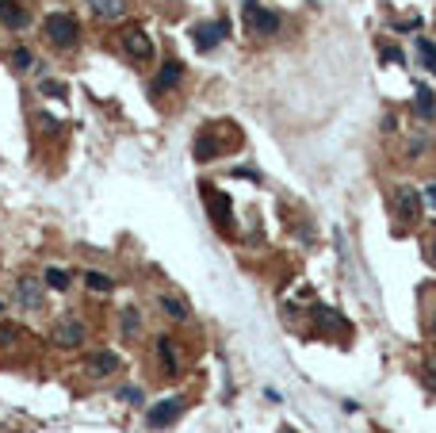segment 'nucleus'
I'll return each instance as SVG.
<instances>
[{
  "instance_id": "obj_1",
  "label": "nucleus",
  "mask_w": 436,
  "mask_h": 433,
  "mask_svg": "<svg viewBox=\"0 0 436 433\" xmlns=\"http://www.w3.org/2000/svg\"><path fill=\"white\" fill-rule=\"evenodd\" d=\"M42 35H46L50 46H58V50H73L77 39H81V24H77L69 12H50L42 19Z\"/></svg>"
},
{
  "instance_id": "obj_2",
  "label": "nucleus",
  "mask_w": 436,
  "mask_h": 433,
  "mask_svg": "<svg viewBox=\"0 0 436 433\" xmlns=\"http://www.w3.org/2000/svg\"><path fill=\"white\" fill-rule=\"evenodd\" d=\"M241 19H245V31L256 35V39L280 35V27H283V16H280V12L264 8V4H256V0H245V4H241Z\"/></svg>"
},
{
  "instance_id": "obj_3",
  "label": "nucleus",
  "mask_w": 436,
  "mask_h": 433,
  "mask_svg": "<svg viewBox=\"0 0 436 433\" xmlns=\"http://www.w3.org/2000/svg\"><path fill=\"white\" fill-rule=\"evenodd\" d=\"M390 208H395V215L402 219V223H421V215H425V196H421L413 184H395Z\"/></svg>"
},
{
  "instance_id": "obj_4",
  "label": "nucleus",
  "mask_w": 436,
  "mask_h": 433,
  "mask_svg": "<svg viewBox=\"0 0 436 433\" xmlns=\"http://www.w3.org/2000/svg\"><path fill=\"white\" fill-rule=\"evenodd\" d=\"M184 407H188V399H184V395H165V399H157L153 407L146 410L149 430H165V425H173L176 418L184 414Z\"/></svg>"
},
{
  "instance_id": "obj_5",
  "label": "nucleus",
  "mask_w": 436,
  "mask_h": 433,
  "mask_svg": "<svg viewBox=\"0 0 436 433\" xmlns=\"http://www.w3.org/2000/svg\"><path fill=\"white\" fill-rule=\"evenodd\" d=\"M119 46H123V54L131 62H138V66H146V62L153 58V39H149L142 27H126V31L119 35Z\"/></svg>"
},
{
  "instance_id": "obj_6",
  "label": "nucleus",
  "mask_w": 436,
  "mask_h": 433,
  "mask_svg": "<svg viewBox=\"0 0 436 433\" xmlns=\"http://www.w3.org/2000/svg\"><path fill=\"white\" fill-rule=\"evenodd\" d=\"M199 196H203V203H207V211H211L214 226H218V230H226V226H230V215H234L230 196H226V192H218L214 184H203V188H199Z\"/></svg>"
},
{
  "instance_id": "obj_7",
  "label": "nucleus",
  "mask_w": 436,
  "mask_h": 433,
  "mask_svg": "<svg viewBox=\"0 0 436 433\" xmlns=\"http://www.w3.org/2000/svg\"><path fill=\"white\" fill-rule=\"evenodd\" d=\"M84 322L81 318H73V315H66V318H58V322L50 326V342L54 345H61V349H77V345L84 342Z\"/></svg>"
},
{
  "instance_id": "obj_8",
  "label": "nucleus",
  "mask_w": 436,
  "mask_h": 433,
  "mask_svg": "<svg viewBox=\"0 0 436 433\" xmlns=\"http://www.w3.org/2000/svg\"><path fill=\"white\" fill-rule=\"evenodd\" d=\"M119 368H123V360L111 349H99V353H88V357H84V376H88V380H107V376L119 372Z\"/></svg>"
},
{
  "instance_id": "obj_9",
  "label": "nucleus",
  "mask_w": 436,
  "mask_h": 433,
  "mask_svg": "<svg viewBox=\"0 0 436 433\" xmlns=\"http://www.w3.org/2000/svg\"><path fill=\"white\" fill-rule=\"evenodd\" d=\"M16 307L19 311H42V280L19 276L16 280Z\"/></svg>"
},
{
  "instance_id": "obj_10",
  "label": "nucleus",
  "mask_w": 436,
  "mask_h": 433,
  "mask_svg": "<svg viewBox=\"0 0 436 433\" xmlns=\"http://www.w3.org/2000/svg\"><path fill=\"white\" fill-rule=\"evenodd\" d=\"M153 349H157V360H161L165 376H176V372H180V349H176V342L169 338V333L153 338Z\"/></svg>"
},
{
  "instance_id": "obj_11",
  "label": "nucleus",
  "mask_w": 436,
  "mask_h": 433,
  "mask_svg": "<svg viewBox=\"0 0 436 433\" xmlns=\"http://www.w3.org/2000/svg\"><path fill=\"white\" fill-rule=\"evenodd\" d=\"M218 127V123H214ZM214 127H203V131L196 134V158L199 161H214L218 154H222V138L214 134Z\"/></svg>"
},
{
  "instance_id": "obj_12",
  "label": "nucleus",
  "mask_w": 436,
  "mask_h": 433,
  "mask_svg": "<svg viewBox=\"0 0 436 433\" xmlns=\"http://www.w3.org/2000/svg\"><path fill=\"white\" fill-rule=\"evenodd\" d=\"M226 39V24H222V19H214V24H199L196 27V46H199V50H214V46H218V42H222Z\"/></svg>"
},
{
  "instance_id": "obj_13",
  "label": "nucleus",
  "mask_w": 436,
  "mask_h": 433,
  "mask_svg": "<svg viewBox=\"0 0 436 433\" xmlns=\"http://www.w3.org/2000/svg\"><path fill=\"white\" fill-rule=\"evenodd\" d=\"M0 24L12 27V31H19V27L31 24V12H27L23 4H16V0H0Z\"/></svg>"
},
{
  "instance_id": "obj_14",
  "label": "nucleus",
  "mask_w": 436,
  "mask_h": 433,
  "mask_svg": "<svg viewBox=\"0 0 436 433\" xmlns=\"http://www.w3.org/2000/svg\"><path fill=\"white\" fill-rule=\"evenodd\" d=\"M180 77H184V66L176 58H169L165 66H161V73H157V81H153V92H169V89H176L180 84Z\"/></svg>"
},
{
  "instance_id": "obj_15",
  "label": "nucleus",
  "mask_w": 436,
  "mask_h": 433,
  "mask_svg": "<svg viewBox=\"0 0 436 433\" xmlns=\"http://www.w3.org/2000/svg\"><path fill=\"white\" fill-rule=\"evenodd\" d=\"M119 330H123V342H138L142 338V311L123 307V315H119Z\"/></svg>"
},
{
  "instance_id": "obj_16",
  "label": "nucleus",
  "mask_w": 436,
  "mask_h": 433,
  "mask_svg": "<svg viewBox=\"0 0 436 433\" xmlns=\"http://www.w3.org/2000/svg\"><path fill=\"white\" fill-rule=\"evenodd\" d=\"M88 8L96 19H123L126 0H88Z\"/></svg>"
},
{
  "instance_id": "obj_17",
  "label": "nucleus",
  "mask_w": 436,
  "mask_h": 433,
  "mask_svg": "<svg viewBox=\"0 0 436 433\" xmlns=\"http://www.w3.org/2000/svg\"><path fill=\"white\" fill-rule=\"evenodd\" d=\"M161 315L173 318V322H188V307H184V300H176V295H161Z\"/></svg>"
},
{
  "instance_id": "obj_18",
  "label": "nucleus",
  "mask_w": 436,
  "mask_h": 433,
  "mask_svg": "<svg viewBox=\"0 0 436 433\" xmlns=\"http://www.w3.org/2000/svg\"><path fill=\"white\" fill-rule=\"evenodd\" d=\"M314 318H318L321 330H333V333H345V330H348V322H345V318H341L333 307H318V315H314Z\"/></svg>"
},
{
  "instance_id": "obj_19",
  "label": "nucleus",
  "mask_w": 436,
  "mask_h": 433,
  "mask_svg": "<svg viewBox=\"0 0 436 433\" xmlns=\"http://www.w3.org/2000/svg\"><path fill=\"white\" fill-rule=\"evenodd\" d=\"M417 116L425 119V123L436 119V100H433V89H428V84H417Z\"/></svg>"
},
{
  "instance_id": "obj_20",
  "label": "nucleus",
  "mask_w": 436,
  "mask_h": 433,
  "mask_svg": "<svg viewBox=\"0 0 436 433\" xmlns=\"http://www.w3.org/2000/svg\"><path fill=\"white\" fill-rule=\"evenodd\" d=\"M417 58H421V66H425L428 73H436V42L425 39V35H417Z\"/></svg>"
},
{
  "instance_id": "obj_21",
  "label": "nucleus",
  "mask_w": 436,
  "mask_h": 433,
  "mask_svg": "<svg viewBox=\"0 0 436 433\" xmlns=\"http://www.w3.org/2000/svg\"><path fill=\"white\" fill-rule=\"evenodd\" d=\"M81 280L88 284L92 292H99V295H104V292H111V288H115V280H111V276H107V273H96V268H88V273H81Z\"/></svg>"
},
{
  "instance_id": "obj_22",
  "label": "nucleus",
  "mask_w": 436,
  "mask_h": 433,
  "mask_svg": "<svg viewBox=\"0 0 436 433\" xmlns=\"http://www.w3.org/2000/svg\"><path fill=\"white\" fill-rule=\"evenodd\" d=\"M42 284H50L54 292H69V273L66 268H46V273H42Z\"/></svg>"
},
{
  "instance_id": "obj_23",
  "label": "nucleus",
  "mask_w": 436,
  "mask_h": 433,
  "mask_svg": "<svg viewBox=\"0 0 436 433\" xmlns=\"http://www.w3.org/2000/svg\"><path fill=\"white\" fill-rule=\"evenodd\" d=\"M39 92H42V96H54V100H66V84H61V81H54V77H42V81H39Z\"/></svg>"
},
{
  "instance_id": "obj_24",
  "label": "nucleus",
  "mask_w": 436,
  "mask_h": 433,
  "mask_svg": "<svg viewBox=\"0 0 436 433\" xmlns=\"http://www.w3.org/2000/svg\"><path fill=\"white\" fill-rule=\"evenodd\" d=\"M12 66H16L19 73H27V69L35 66V54L27 50V46H16V50H12Z\"/></svg>"
},
{
  "instance_id": "obj_25",
  "label": "nucleus",
  "mask_w": 436,
  "mask_h": 433,
  "mask_svg": "<svg viewBox=\"0 0 436 433\" xmlns=\"http://www.w3.org/2000/svg\"><path fill=\"white\" fill-rule=\"evenodd\" d=\"M119 399L131 403V407H142V403H146V395H142V387H119Z\"/></svg>"
},
{
  "instance_id": "obj_26",
  "label": "nucleus",
  "mask_w": 436,
  "mask_h": 433,
  "mask_svg": "<svg viewBox=\"0 0 436 433\" xmlns=\"http://www.w3.org/2000/svg\"><path fill=\"white\" fill-rule=\"evenodd\" d=\"M19 338V330L12 322H0V345H8V342H16Z\"/></svg>"
},
{
  "instance_id": "obj_27",
  "label": "nucleus",
  "mask_w": 436,
  "mask_h": 433,
  "mask_svg": "<svg viewBox=\"0 0 436 433\" xmlns=\"http://www.w3.org/2000/svg\"><path fill=\"white\" fill-rule=\"evenodd\" d=\"M421 380H425V387H433V391H436V365H425V372H421Z\"/></svg>"
},
{
  "instance_id": "obj_28",
  "label": "nucleus",
  "mask_w": 436,
  "mask_h": 433,
  "mask_svg": "<svg viewBox=\"0 0 436 433\" xmlns=\"http://www.w3.org/2000/svg\"><path fill=\"white\" fill-rule=\"evenodd\" d=\"M383 62H402V50H398V46H387V50H383Z\"/></svg>"
},
{
  "instance_id": "obj_29",
  "label": "nucleus",
  "mask_w": 436,
  "mask_h": 433,
  "mask_svg": "<svg viewBox=\"0 0 436 433\" xmlns=\"http://www.w3.org/2000/svg\"><path fill=\"white\" fill-rule=\"evenodd\" d=\"M425 200H428V203H433V208H436V181H433V184H428V188H425Z\"/></svg>"
},
{
  "instance_id": "obj_30",
  "label": "nucleus",
  "mask_w": 436,
  "mask_h": 433,
  "mask_svg": "<svg viewBox=\"0 0 436 433\" xmlns=\"http://www.w3.org/2000/svg\"><path fill=\"white\" fill-rule=\"evenodd\" d=\"M425 261H428V265L436 268V242H433V246H428V250H425Z\"/></svg>"
},
{
  "instance_id": "obj_31",
  "label": "nucleus",
  "mask_w": 436,
  "mask_h": 433,
  "mask_svg": "<svg viewBox=\"0 0 436 433\" xmlns=\"http://www.w3.org/2000/svg\"><path fill=\"white\" fill-rule=\"evenodd\" d=\"M280 433H295V430H291V425H280Z\"/></svg>"
},
{
  "instance_id": "obj_32",
  "label": "nucleus",
  "mask_w": 436,
  "mask_h": 433,
  "mask_svg": "<svg viewBox=\"0 0 436 433\" xmlns=\"http://www.w3.org/2000/svg\"><path fill=\"white\" fill-rule=\"evenodd\" d=\"M428 326H433V333H436V311H433V322H428Z\"/></svg>"
},
{
  "instance_id": "obj_33",
  "label": "nucleus",
  "mask_w": 436,
  "mask_h": 433,
  "mask_svg": "<svg viewBox=\"0 0 436 433\" xmlns=\"http://www.w3.org/2000/svg\"><path fill=\"white\" fill-rule=\"evenodd\" d=\"M0 311H4V303H0Z\"/></svg>"
}]
</instances>
